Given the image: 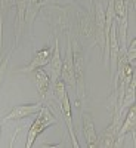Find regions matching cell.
I'll return each instance as SVG.
<instances>
[{
  "instance_id": "cell-17",
  "label": "cell",
  "mask_w": 136,
  "mask_h": 148,
  "mask_svg": "<svg viewBox=\"0 0 136 148\" xmlns=\"http://www.w3.org/2000/svg\"><path fill=\"white\" fill-rule=\"evenodd\" d=\"M90 2H93V0H90Z\"/></svg>"
},
{
  "instance_id": "cell-2",
  "label": "cell",
  "mask_w": 136,
  "mask_h": 148,
  "mask_svg": "<svg viewBox=\"0 0 136 148\" xmlns=\"http://www.w3.org/2000/svg\"><path fill=\"white\" fill-rule=\"evenodd\" d=\"M71 51H72V64H74V77H76V90L79 96V105L80 101L84 98L86 92V80H84V73H86V59L81 45L79 40L74 37L71 39Z\"/></svg>"
},
{
  "instance_id": "cell-6",
  "label": "cell",
  "mask_w": 136,
  "mask_h": 148,
  "mask_svg": "<svg viewBox=\"0 0 136 148\" xmlns=\"http://www.w3.org/2000/svg\"><path fill=\"white\" fill-rule=\"evenodd\" d=\"M67 51H65V58L62 59V68H61V79L64 80L65 86L76 89V77H74V64H72V51H71V37L67 33Z\"/></svg>"
},
{
  "instance_id": "cell-10",
  "label": "cell",
  "mask_w": 136,
  "mask_h": 148,
  "mask_svg": "<svg viewBox=\"0 0 136 148\" xmlns=\"http://www.w3.org/2000/svg\"><path fill=\"white\" fill-rule=\"evenodd\" d=\"M83 135L86 138V147L87 148H98V133L95 130V125L89 113H83Z\"/></svg>"
},
{
  "instance_id": "cell-11",
  "label": "cell",
  "mask_w": 136,
  "mask_h": 148,
  "mask_svg": "<svg viewBox=\"0 0 136 148\" xmlns=\"http://www.w3.org/2000/svg\"><path fill=\"white\" fill-rule=\"evenodd\" d=\"M49 67H51V83L58 80L61 77V68H62V55H61V46L58 37H55V45H53V52L49 61Z\"/></svg>"
},
{
  "instance_id": "cell-15",
  "label": "cell",
  "mask_w": 136,
  "mask_h": 148,
  "mask_svg": "<svg viewBox=\"0 0 136 148\" xmlns=\"http://www.w3.org/2000/svg\"><path fill=\"white\" fill-rule=\"evenodd\" d=\"M96 2H99V3H102V5H105V2H107V0H96Z\"/></svg>"
},
{
  "instance_id": "cell-9",
  "label": "cell",
  "mask_w": 136,
  "mask_h": 148,
  "mask_svg": "<svg viewBox=\"0 0 136 148\" xmlns=\"http://www.w3.org/2000/svg\"><path fill=\"white\" fill-rule=\"evenodd\" d=\"M77 30L80 36L95 43V22L89 14H83L81 10L77 12Z\"/></svg>"
},
{
  "instance_id": "cell-12",
  "label": "cell",
  "mask_w": 136,
  "mask_h": 148,
  "mask_svg": "<svg viewBox=\"0 0 136 148\" xmlns=\"http://www.w3.org/2000/svg\"><path fill=\"white\" fill-rule=\"evenodd\" d=\"M34 80H36V86H37V95H39L40 101H43L47 96L49 90H51V77L47 76V73L43 68H36L34 71Z\"/></svg>"
},
{
  "instance_id": "cell-16",
  "label": "cell",
  "mask_w": 136,
  "mask_h": 148,
  "mask_svg": "<svg viewBox=\"0 0 136 148\" xmlns=\"http://www.w3.org/2000/svg\"><path fill=\"white\" fill-rule=\"evenodd\" d=\"M0 136H2V120H0Z\"/></svg>"
},
{
  "instance_id": "cell-4",
  "label": "cell",
  "mask_w": 136,
  "mask_h": 148,
  "mask_svg": "<svg viewBox=\"0 0 136 148\" xmlns=\"http://www.w3.org/2000/svg\"><path fill=\"white\" fill-rule=\"evenodd\" d=\"M135 127H136V105L132 104L127 108L126 114H124V119H123L121 125H120V129L117 132V138H115L114 147H120L127 133H132L133 138H135Z\"/></svg>"
},
{
  "instance_id": "cell-3",
  "label": "cell",
  "mask_w": 136,
  "mask_h": 148,
  "mask_svg": "<svg viewBox=\"0 0 136 148\" xmlns=\"http://www.w3.org/2000/svg\"><path fill=\"white\" fill-rule=\"evenodd\" d=\"M44 9L46 15L51 16V25L55 31V36L62 33V31H68V27H70V16H68V8H62V6H56V5H52V6H46V8H42Z\"/></svg>"
},
{
  "instance_id": "cell-8",
  "label": "cell",
  "mask_w": 136,
  "mask_h": 148,
  "mask_svg": "<svg viewBox=\"0 0 136 148\" xmlns=\"http://www.w3.org/2000/svg\"><path fill=\"white\" fill-rule=\"evenodd\" d=\"M42 102H37V104H21V105H15L9 113L2 117L0 120L3 121H10V120H21V119H27L30 116H36L39 113V110L42 108Z\"/></svg>"
},
{
  "instance_id": "cell-14",
  "label": "cell",
  "mask_w": 136,
  "mask_h": 148,
  "mask_svg": "<svg viewBox=\"0 0 136 148\" xmlns=\"http://www.w3.org/2000/svg\"><path fill=\"white\" fill-rule=\"evenodd\" d=\"M14 49H15V45L10 47V51L3 56L2 61H0V86H2V83H3V80H5V74H6V70H8V65H9V59H10V56H12Z\"/></svg>"
},
{
  "instance_id": "cell-13",
  "label": "cell",
  "mask_w": 136,
  "mask_h": 148,
  "mask_svg": "<svg viewBox=\"0 0 136 148\" xmlns=\"http://www.w3.org/2000/svg\"><path fill=\"white\" fill-rule=\"evenodd\" d=\"M126 58H127V62L132 67L136 65V39H135V37L130 40V43L126 46Z\"/></svg>"
},
{
  "instance_id": "cell-1",
  "label": "cell",
  "mask_w": 136,
  "mask_h": 148,
  "mask_svg": "<svg viewBox=\"0 0 136 148\" xmlns=\"http://www.w3.org/2000/svg\"><path fill=\"white\" fill-rule=\"evenodd\" d=\"M58 123L56 116L51 111L49 107L42 105V108L39 110V113L36 114V119L33 121V125L30 126L28 132H27V139H25V148H33L36 139L51 126H55Z\"/></svg>"
},
{
  "instance_id": "cell-5",
  "label": "cell",
  "mask_w": 136,
  "mask_h": 148,
  "mask_svg": "<svg viewBox=\"0 0 136 148\" xmlns=\"http://www.w3.org/2000/svg\"><path fill=\"white\" fill-rule=\"evenodd\" d=\"M52 52H53V46H46V47L40 49L39 52L34 53L31 62H30L28 65L15 70V73H18V74H30V73H33L36 68H43L44 65L49 64L51 56H52Z\"/></svg>"
},
{
  "instance_id": "cell-7",
  "label": "cell",
  "mask_w": 136,
  "mask_h": 148,
  "mask_svg": "<svg viewBox=\"0 0 136 148\" xmlns=\"http://www.w3.org/2000/svg\"><path fill=\"white\" fill-rule=\"evenodd\" d=\"M59 107H61V113H62V117L65 120V125H67V130L70 133V138H71V145L74 148H80V144L77 141L76 136V130H74V125H72V113H71V102H70V98L68 93L65 92L62 95V98L58 101Z\"/></svg>"
}]
</instances>
